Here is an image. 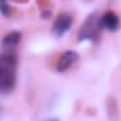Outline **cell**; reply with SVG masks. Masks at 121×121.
Returning <instances> with one entry per match:
<instances>
[{
	"mask_svg": "<svg viewBox=\"0 0 121 121\" xmlns=\"http://www.w3.org/2000/svg\"><path fill=\"white\" fill-rule=\"evenodd\" d=\"M17 82V55L13 51L0 54V93L9 94Z\"/></svg>",
	"mask_w": 121,
	"mask_h": 121,
	"instance_id": "cell-1",
	"label": "cell"
},
{
	"mask_svg": "<svg viewBox=\"0 0 121 121\" xmlns=\"http://www.w3.org/2000/svg\"><path fill=\"white\" fill-rule=\"evenodd\" d=\"M101 28L100 26V17H97V14H91L90 17L85 21V24L82 26V28L79 31V39H93L97 34L99 30Z\"/></svg>",
	"mask_w": 121,
	"mask_h": 121,
	"instance_id": "cell-2",
	"label": "cell"
},
{
	"mask_svg": "<svg viewBox=\"0 0 121 121\" xmlns=\"http://www.w3.org/2000/svg\"><path fill=\"white\" fill-rule=\"evenodd\" d=\"M72 23H73V18H72V16H70L69 13H62V14H59V16L56 17L54 26H52L54 34H55L56 37H62L65 32L69 31Z\"/></svg>",
	"mask_w": 121,
	"mask_h": 121,
	"instance_id": "cell-3",
	"label": "cell"
},
{
	"mask_svg": "<svg viewBox=\"0 0 121 121\" xmlns=\"http://www.w3.org/2000/svg\"><path fill=\"white\" fill-rule=\"evenodd\" d=\"M100 26L108 31H117L120 27V18L114 11H106L100 17Z\"/></svg>",
	"mask_w": 121,
	"mask_h": 121,
	"instance_id": "cell-4",
	"label": "cell"
},
{
	"mask_svg": "<svg viewBox=\"0 0 121 121\" xmlns=\"http://www.w3.org/2000/svg\"><path fill=\"white\" fill-rule=\"evenodd\" d=\"M78 59H79V55H78L75 51H68V52H65V54L59 58V60H58L56 70H58V72H65V70H68Z\"/></svg>",
	"mask_w": 121,
	"mask_h": 121,
	"instance_id": "cell-5",
	"label": "cell"
},
{
	"mask_svg": "<svg viewBox=\"0 0 121 121\" xmlns=\"http://www.w3.org/2000/svg\"><path fill=\"white\" fill-rule=\"evenodd\" d=\"M20 41H21V34H20L18 31H11V32H9V34L3 38L1 45H3V48H4L6 51H13V49L20 44Z\"/></svg>",
	"mask_w": 121,
	"mask_h": 121,
	"instance_id": "cell-6",
	"label": "cell"
},
{
	"mask_svg": "<svg viewBox=\"0 0 121 121\" xmlns=\"http://www.w3.org/2000/svg\"><path fill=\"white\" fill-rule=\"evenodd\" d=\"M6 3V0H0V4H4Z\"/></svg>",
	"mask_w": 121,
	"mask_h": 121,
	"instance_id": "cell-7",
	"label": "cell"
},
{
	"mask_svg": "<svg viewBox=\"0 0 121 121\" xmlns=\"http://www.w3.org/2000/svg\"><path fill=\"white\" fill-rule=\"evenodd\" d=\"M47 121H58V120H55V118H51V120H47Z\"/></svg>",
	"mask_w": 121,
	"mask_h": 121,
	"instance_id": "cell-8",
	"label": "cell"
}]
</instances>
